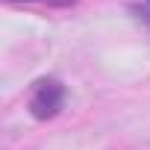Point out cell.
<instances>
[{
    "label": "cell",
    "mask_w": 150,
    "mask_h": 150,
    "mask_svg": "<svg viewBox=\"0 0 150 150\" xmlns=\"http://www.w3.org/2000/svg\"><path fill=\"white\" fill-rule=\"evenodd\" d=\"M62 86L56 80H41L35 83L33 88V97H30V109L35 118H53L59 109H62Z\"/></svg>",
    "instance_id": "6da1fadb"
}]
</instances>
